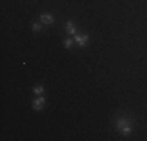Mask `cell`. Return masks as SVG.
Here are the masks:
<instances>
[{"label":"cell","instance_id":"3","mask_svg":"<svg viewBox=\"0 0 147 141\" xmlns=\"http://www.w3.org/2000/svg\"><path fill=\"white\" fill-rule=\"evenodd\" d=\"M44 104H45V99L42 97V94H41L38 99H34V100H33V108L36 111H41V110H42V107H44Z\"/></svg>","mask_w":147,"mask_h":141},{"label":"cell","instance_id":"6","mask_svg":"<svg viewBox=\"0 0 147 141\" xmlns=\"http://www.w3.org/2000/svg\"><path fill=\"white\" fill-rule=\"evenodd\" d=\"M33 93H34V94H38V96H41V94L44 93V88L41 86V85H38V86H34V88H33Z\"/></svg>","mask_w":147,"mask_h":141},{"label":"cell","instance_id":"2","mask_svg":"<svg viewBox=\"0 0 147 141\" xmlns=\"http://www.w3.org/2000/svg\"><path fill=\"white\" fill-rule=\"evenodd\" d=\"M74 41L80 45V47H85L88 44V35H74Z\"/></svg>","mask_w":147,"mask_h":141},{"label":"cell","instance_id":"8","mask_svg":"<svg viewBox=\"0 0 147 141\" xmlns=\"http://www.w3.org/2000/svg\"><path fill=\"white\" fill-rule=\"evenodd\" d=\"M33 30H41V25H39V24H33Z\"/></svg>","mask_w":147,"mask_h":141},{"label":"cell","instance_id":"5","mask_svg":"<svg viewBox=\"0 0 147 141\" xmlns=\"http://www.w3.org/2000/svg\"><path fill=\"white\" fill-rule=\"evenodd\" d=\"M41 22L47 24V25H52V24L55 22V19L50 16V14H42V16H41Z\"/></svg>","mask_w":147,"mask_h":141},{"label":"cell","instance_id":"7","mask_svg":"<svg viewBox=\"0 0 147 141\" xmlns=\"http://www.w3.org/2000/svg\"><path fill=\"white\" fill-rule=\"evenodd\" d=\"M71 45H72V39L69 38V39H66V41H64V47H71Z\"/></svg>","mask_w":147,"mask_h":141},{"label":"cell","instance_id":"1","mask_svg":"<svg viewBox=\"0 0 147 141\" xmlns=\"http://www.w3.org/2000/svg\"><path fill=\"white\" fill-rule=\"evenodd\" d=\"M116 125H117V130H119V132H121L124 136H128V135L131 133V122H130V119H125V118L117 119Z\"/></svg>","mask_w":147,"mask_h":141},{"label":"cell","instance_id":"4","mask_svg":"<svg viewBox=\"0 0 147 141\" xmlns=\"http://www.w3.org/2000/svg\"><path fill=\"white\" fill-rule=\"evenodd\" d=\"M66 31H67L69 35H77V31H75V24L72 22V20H67V22H66Z\"/></svg>","mask_w":147,"mask_h":141}]
</instances>
